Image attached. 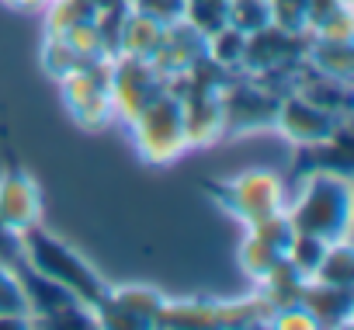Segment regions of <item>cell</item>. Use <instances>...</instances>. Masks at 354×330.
Returning a JSON list of instances; mask_svg holds the SVG:
<instances>
[{"label":"cell","instance_id":"3","mask_svg":"<svg viewBox=\"0 0 354 330\" xmlns=\"http://www.w3.org/2000/svg\"><path fill=\"white\" fill-rule=\"evenodd\" d=\"M21 254H25V247H21V237H15L11 233V226L0 219V264H18L21 261Z\"/></svg>","mask_w":354,"mask_h":330},{"label":"cell","instance_id":"2","mask_svg":"<svg viewBox=\"0 0 354 330\" xmlns=\"http://www.w3.org/2000/svg\"><path fill=\"white\" fill-rule=\"evenodd\" d=\"M21 306H25V299H21L15 278L4 271V264H0V313L11 316V313H21Z\"/></svg>","mask_w":354,"mask_h":330},{"label":"cell","instance_id":"1","mask_svg":"<svg viewBox=\"0 0 354 330\" xmlns=\"http://www.w3.org/2000/svg\"><path fill=\"white\" fill-rule=\"evenodd\" d=\"M21 247L28 250V257H32V264H35V271L39 275H46V278H53L56 285H63L66 292H73L80 302H87V306H108V299H111V292L94 278V271L77 257V254H70L63 244H56V240H49V237H42V233H28V237H21Z\"/></svg>","mask_w":354,"mask_h":330}]
</instances>
